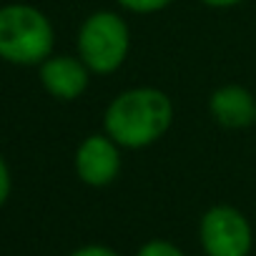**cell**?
Masks as SVG:
<instances>
[{"label":"cell","mask_w":256,"mask_h":256,"mask_svg":"<svg viewBox=\"0 0 256 256\" xmlns=\"http://www.w3.org/2000/svg\"><path fill=\"white\" fill-rule=\"evenodd\" d=\"M174 120L171 98L156 88H134L116 96L106 108V134L123 148L156 144Z\"/></svg>","instance_id":"1"},{"label":"cell","mask_w":256,"mask_h":256,"mask_svg":"<svg viewBox=\"0 0 256 256\" xmlns=\"http://www.w3.org/2000/svg\"><path fill=\"white\" fill-rule=\"evenodd\" d=\"M56 33L48 16L26 3L0 8V60L13 66H40L53 56Z\"/></svg>","instance_id":"2"},{"label":"cell","mask_w":256,"mask_h":256,"mask_svg":"<svg viewBox=\"0 0 256 256\" xmlns=\"http://www.w3.org/2000/svg\"><path fill=\"white\" fill-rule=\"evenodd\" d=\"M128 36L126 23L108 10H98L88 16L78 30V58L88 66V70L106 76L120 68L128 53Z\"/></svg>","instance_id":"3"},{"label":"cell","mask_w":256,"mask_h":256,"mask_svg":"<svg viewBox=\"0 0 256 256\" xmlns=\"http://www.w3.org/2000/svg\"><path fill=\"white\" fill-rule=\"evenodd\" d=\"M198 241L206 256H248L254 246V231L238 208L218 204L201 216Z\"/></svg>","instance_id":"4"},{"label":"cell","mask_w":256,"mask_h":256,"mask_svg":"<svg viewBox=\"0 0 256 256\" xmlns=\"http://www.w3.org/2000/svg\"><path fill=\"white\" fill-rule=\"evenodd\" d=\"M120 171L118 144L110 136H88L76 151V174L88 186H108Z\"/></svg>","instance_id":"5"},{"label":"cell","mask_w":256,"mask_h":256,"mask_svg":"<svg viewBox=\"0 0 256 256\" xmlns=\"http://www.w3.org/2000/svg\"><path fill=\"white\" fill-rule=\"evenodd\" d=\"M88 66L73 56H50L40 63V83L58 100H76L88 88Z\"/></svg>","instance_id":"6"},{"label":"cell","mask_w":256,"mask_h":256,"mask_svg":"<svg viewBox=\"0 0 256 256\" xmlns=\"http://www.w3.org/2000/svg\"><path fill=\"white\" fill-rule=\"evenodd\" d=\"M211 116L224 128H248L256 120V98L241 86H224L208 100Z\"/></svg>","instance_id":"7"},{"label":"cell","mask_w":256,"mask_h":256,"mask_svg":"<svg viewBox=\"0 0 256 256\" xmlns=\"http://www.w3.org/2000/svg\"><path fill=\"white\" fill-rule=\"evenodd\" d=\"M136 256H186L174 241H166V238H151V241H146L138 251H136Z\"/></svg>","instance_id":"8"},{"label":"cell","mask_w":256,"mask_h":256,"mask_svg":"<svg viewBox=\"0 0 256 256\" xmlns=\"http://www.w3.org/2000/svg\"><path fill=\"white\" fill-rule=\"evenodd\" d=\"M118 3L131 13H156L171 6V0H118Z\"/></svg>","instance_id":"9"},{"label":"cell","mask_w":256,"mask_h":256,"mask_svg":"<svg viewBox=\"0 0 256 256\" xmlns=\"http://www.w3.org/2000/svg\"><path fill=\"white\" fill-rule=\"evenodd\" d=\"M10 191H13V176H10V168H8V161L0 156V208H3L10 198Z\"/></svg>","instance_id":"10"},{"label":"cell","mask_w":256,"mask_h":256,"mask_svg":"<svg viewBox=\"0 0 256 256\" xmlns=\"http://www.w3.org/2000/svg\"><path fill=\"white\" fill-rule=\"evenodd\" d=\"M68 256H120V254L116 248L106 246V244H86V246L73 248Z\"/></svg>","instance_id":"11"},{"label":"cell","mask_w":256,"mask_h":256,"mask_svg":"<svg viewBox=\"0 0 256 256\" xmlns=\"http://www.w3.org/2000/svg\"><path fill=\"white\" fill-rule=\"evenodd\" d=\"M201 3L211 6V8H231V6H238L244 0H201Z\"/></svg>","instance_id":"12"}]
</instances>
